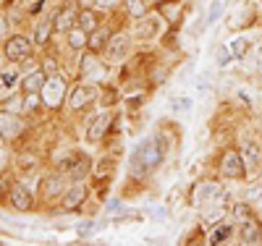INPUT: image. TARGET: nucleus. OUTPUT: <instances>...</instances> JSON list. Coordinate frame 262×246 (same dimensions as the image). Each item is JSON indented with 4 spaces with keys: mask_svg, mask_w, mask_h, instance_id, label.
<instances>
[{
    "mask_svg": "<svg viewBox=\"0 0 262 246\" xmlns=\"http://www.w3.org/2000/svg\"><path fill=\"white\" fill-rule=\"evenodd\" d=\"M160 160H163V152L158 149V144L152 139H144V142L137 144L134 154H131V168H134L137 173H147V170L155 168Z\"/></svg>",
    "mask_w": 262,
    "mask_h": 246,
    "instance_id": "f257e3e1",
    "label": "nucleus"
},
{
    "mask_svg": "<svg viewBox=\"0 0 262 246\" xmlns=\"http://www.w3.org/2000/svg\"><path fill=\"white\" fill-rule=\"evenodd\" d=\"M29 55H32V42H29L27 37L16 34V37H11V39L6 42V58H8L11 63H21V60H27Z\"/></svg>",
    "mask_w": 262,
    "mask_h": 246,
    "instance_id": "f03ea898",
    "label": "nucleus"
},
{
    "mask_svg": "<svg viewBox=\"0 0 262 246\" xmlns=\"http://www.w3.org/2000/svg\"><path fill=\"white\" fill-rule=\"evenodd\" d=\"M244 160L238 152H226L221 160V175L223 178H244Z\"/></svg>",
    "mask_w": 262,
    "mask_h": 246,
    "instance_id": "7ed1b4c3",
    "label": "nucleus"
},
{
    "mask_svg": "<svg viewBox=\"0 0 262 246\" xmlns=\"http://www.w3.org/2000/svg\"><path fill=\"white\" fill-rule=\"evenodd\" d=\"M95 97H97V89H95V86H90V84H79V86L74 89V92H71L69 105H71L74 110H81L84 105H90Z\"/></svg>",
    "mask_w": 262,
    "mask_h": 246,
    "instance_id": "20e7f679",
    "label": "nucleus"
},
{
    "mask_svg": "<svg viewBox=\"0 0 262 246\" xmlns=\"http://www.w3.org/2000/svg\"><path fill=\"white\" fill-rule=\"evenodd\" d=\"M86 196H90L86 186H81V184L71 186L69 191H66V196H63V210H76V207H81V205L86 202Z\"/></svg>",
    "mask_w": 262,
    "mask_h": 246,
    "instance_id": "39448f33",
    "label": "nucleus"
},
{
    "mask_svg": "<svg viewBox=\"0 0 262 246\" xmlns=\"http://www.w3.org/2000/svg\"><path fill=\"white\" fill-rule=\"evenodd\" d=\"M86 173H90V158H86V154H76V158L66 165V175H69L71 181H81Z\"/></svg>",
    "mask_w": 262,
    "mask_h": 246,
    "instance_id": "423d86ee",
    "label": "nucleus"
},
{
    "mask_svg": "<svg viewBox=\"0 0 262 246\" xmlns=\"http://www.w3.org/2000/svg\"><path fill=\"white\" fill-rule=\"evenodd\" d=\"M128 53V37L126 34H116L107 39V58L111 60H123Z\"/></svg>",
    "mask_w": 262,
    "mask_h": 246,
    "instance_id": "0eeeda50",
    "label": "nucleus"
},
{
    "mask_svg": "<svg viewBox=\"0 0 262 246\" xmlns=\"http://www.w3.org/2000/svg\"><path fill=\"white\" fill-rule=\"evenodd\" d=\"M11 205L16 207V210H29L32 207V194H29V189L27 186H13L11 189Z\"/></svg>",
    "mask_w": 262,
    "mask_h": 246,
    "instance_id": "6e6552de",
    "label": "nucleus"
},
{
    "mask_svg": "<svg viewBox=\"0 0 262 246\" xmlns=\"http://www.w3.org/2000/svg\"><path fill=\"white\" fill-rule=\"evenodd\" d=\"M107 126H111V113H100L97 118H95V123L90 126V142H97V139H102V133L107 131Z\"/></svg>",
    "mask_w": 262,
    "mask_h": 246,
    "instance_id": "1a4fd4ad",
    "label": "nucleus"
},
{
    "mask_svg": "<svg viewBox=\"0 0 262 246\" xmlns=\"http://www.w3.org/2000/svg\"><path fill=\"white\" fill-rule=\"evenodd\" d=\"M42 194H45L48 199H55L63 194V178L60 175H48L45 181H42Z\"/></svg>",
    "mask_w": 262,
    "mask_h": 246,
    "instance_id": "9d476101",
    "label": "nucleus"
},
{
    "mask_svg": "<svg viewBox=\"0 0 262 246\" xmlns=\"http://www.w3.org/2000/svg\"><path fill=\"white\" fill-rule=\"evenodd\" d=\"M262 241V231L254 220L242 222V243H259Z\"/></svg>",
    "mask_w": 262,
    "mask_h": 246,
    "instance_id": "9b49d317",
    "label": "nucleus"
},
{
    "mask_svg": "<svg viewBox=\"0 0 262 246\" xmlns=\"http://www.w3.org/2000/svg\"><path fill=\"white\" fill-rule=\"evenodd\" d=\"M18 118L13 116V113H6V110H3V113H0V133H3V137H16V133H18Z\"/></svg>",
    "mask_w": 262,
    "mask_h": 246,
    "instance_id": "f8f14e48",
    "label": "nucleus"
},
{
    "mask_svg": "<svg viewBox=\"0 0 262 246\" xmlns=\"http://www.w3.org/2000/svg\"><path fill=\"white\" fill-rule=\"evenodd\" d=\"M42 86H45V74L42 71H37V74H32V76H27L24 81H21V89H24L27 95H37Z\"/></svg>",
    "mask_w": 262,
    "mask_h": 246,
    "instance_id": "ddd939ff",
    "label": "nucleus"
},
{
    "mask_svg": "<svg viewBox=\"0 0 262 246\" xmlns=\"http://www.w3.org/2000/svg\"><path fill=\"white\" fill-rule=\"evenodd\" d=\"M74 24H76V16H74L69 8H63V11L55 16V29H58V32H71Z\"/></svg>",
    "mask_w": 262,
    "mask_h": 246,
    "instance_id": "4468645a",
    "label": "nucleus"
},
{
    "mask_svg": "<svg viewBox=\"0 0 262 246\" xmlns=\"http://www.w3.org/2000/svg\"><path fill=\"white\" fill-rule=\"evenodd\" d=\"M76 21H79V27H81L84 32H95V29H97V18H95V13H92L90 8H84Z\"/></svg>",
    "mask_w": 262,
    "mask_h": 246,
    "instance_id": "2eb2a0df",
    "label": "nucleus"
},
{
    "mask_svg": "<svg viewBox=\"0 0 262 246\" xmlns=\"http://www.w3.org/2000/svg\"><path fill=\"white\" fill-rule=\"evenodd\" d=\"M105 42H107V29H100V27L95 29V34H92L90 39H86L90 50H95V53H97V50H102V44H105Z\"/></svg>",
    "mask_w": 262,
    "mask_h": 246,
    "instance_id": "dca6fc26",
    "label": "nucleus"
},
{
    "mask_svg": "<svg viewBox=\"0 0 262 246\" xmlns=\"http://www.w3.org/2000/svg\"><path fill=\"white\" fill-rule=\"evenodd\" d=\"M86 39H90V37H86L84 29H71V32H69V44H71L74 50H81L84 44H86Z\"/></svg>",
    "mask_w": 262,
    "mask_h": 246,
    "instance_id": "f3484780",
    "label": "nucleus"
},
{
    "mask_svg": "<svg viewBox=\"0 0 262 246\" xmlns=\"http://www.w3.org/2000/svg\"><path fill=\"white\" fill-rule=\"evenodd\" d=\"M231 236H233V228H231V226H221L217 231L210 233V243H226Z\"/></svg>",
    "mask_w": 262,
    "mask_h": 246,
    "instance_id": "a211bd4d",
    "label": "nucleus"
},
{
    "mask_svg": "<svg viewBox=\"0 0 262 246\" xmlns=\"http://www.w3.org/2000/svg\"><path fill=\"white\" fill-rule=\"evenodd\" d=\"M126 8H128V13L134 16V18H142V16L147 13L144 0H126Z\"/></svg>",
    "mask_w": 262,
    "mask_h": 246,
    "instance_id": "6ab92c4d",
    "label": "nucleus"
},
{
    "mask_svg": "<svg viewBox=\"0 0 262 246\" xmlns=\"http://www.w3.org/2000/svg\"><path fill=\"white\" fill-rule=\"evenodd\" d=\"M244 158H247V163L254 168V165L259 163V147L252 144V142H247V144H244Z\"/></svg>",
    "mask_w": 262,
    "mask_h": 246,
    "instance_id": "aec40b11",
    "label": "nucleus"
},
{
    "mask_svg": "<svg viewBox=\"0 0 262 246\" xmlns=\"http://www.w3.org/2000/svg\"><path fill=\"white\" fill-rule=\"evenodd\" d=\"M158 34V18H149L139 24V37H155Z\"/></svg>",
    "mask_w": 262,
    "mask_h": 246,
    "instance_id": "412c9836",
    "label": "nucleus"
},
{
    "mask_svg": "<svg viewBox=\"0 0 262 246\" xmlns=\"http://www.w3.org/2000/svg\"><path fill=\"white\" fill-rule=\"evenodd\" d=\"M48 37H50V24H48V21H42V24H37V27H34V42L45 44V42H48Z\"/></svg>",
    "mask_w": 262,
    "mask_h": 246,
    "instance_id": "4be33fe9",
    "label": "nucleus"
},
{
    "mask_svg": "<svg viewBox=\"0 0 262 246\" xmlns=\"http://www.w3.org/2000/svg\"><path fill=\"white\" fill-rule=\"evenodd\" d=\"M231 215L238 220V222H247V220H252L254 215H252V210L247 207V205H236L233 210H231Z\"/></svg>",
    "mask_w": 262,
    "mask_h": 246,
    "instance_id": "5701e85b",
    "label": "nucleus"
},
{
    "mask_svg": "<svg viewBox=\"0 0 262 246\" xmlns=\"http://www.w3.org/2000/svg\"><path fill=\"white\" fill-rule=\"evenodd\" d=\"M247 48H249V42H247V39H236V42L231 44V50H233V58H242V55L247 53Z\"/></svg>",
    "mask_w": 262,
    "mask_h": 246,
    "instance_id": "b1692460",
    "label": "nucleus"
},
{
    "mask_svg": "<svg viewBox=\"0 0 262 246\" xmlns=\"http://www.w3.org/2000/svg\"><path fill=\"white\" fill-rule=\"evenodd\" d=\"M81 69H86V71H84L86 76H92V74H97V63H95V58H92V55H86V58L81 60Z\"/></svg>",
    "mask_w": 262,
    "mask_h": 246,
    "instance_id": "393cba45",
    "label": "nucleus"
},
{
    "mask_svg": "<svg viewBox=\"0 0 262 246\" xmlns=\"http://www.w3.org/2000/svg\"><path fill=\"white\" fill-rule=\"evenodd\" d=\"M155 144H158V149H160L163 154H168V147H170V144H168V139L163 137V133H158V137H155Z\"/></svg>",
    "mask_w": 262,
    "mask_h": 246,
    "instance_id": "a878e982",
    "label": "nucleus"
},
{
    "mask_svg": "<svg viewBox=\"0 0 262 246\" xmlns=\"http://www.w3.org/2000/svg\"><path fill=\"white\" fill-rule=\"evenodd\" d=\"M221 11H223V6H221V3H212V11H210V16H207L210 24H212V21H215L217 16H221Z\"/></svg>",
    "mask_w": 262,
    "mask_h": 246,
    "instance_id": "bb28decb",
    "label": "nucleus"
},
{
    "mask_svg": "<svg viewBox=\"0 0 262 246\" xmlns=\"http://www.w3.org/2000/svg\"><path fill=\"white\" fill-rule=\"evenodd\" d=\"M113 170H116V163H107V165L100 163V173H113Z\"/></svg>",
    "mask_w": 262,
    "mask_h": 246,
    "instance_id": "cd10ccee",
    "label": "nucleus"
},
{
    "mask_svg": "<svg viewBox=\"0 0 262 246\" xmlns=\"http://www.w3.org/2000/svg\"><path fill=\"white\" fill-rule=\"evenodd\" d=\"M42 3H45V0H32V6H29V13H37V11L42 8Z\"/></svg>",
    "mask_w": 262,
    "mask_h": 246,
    "instance_id": "c85d7f7f",
    "label": "nucleus"
},
{
    "mask_svg": "<svg viewBox=\"0 0 262 246\" xmlns=\"http://www.w3.org/2000/svg\"><path fill=\"white\" fill-rule=\"evenodd\" d=\"M116 3H118V0H97V6H100V8H113Z\"/></svg>",
    "mask_w": 262,
    "mask_h": 246,
    "instance_id": "c756f323",
    "label": "nucleus"
},
{
    "mask_svg": "<svg viewBox=\"0 0 262 246\" xmlns=\"http://www.w3.org/2000/svg\"><path fill=\"white\" fill-rule=\"evenodd\" d=\"M45 74H48V76L55 74V63H53V60H45Z\"/></svg>",
    "mask_w": 262,
    "mask_h": 246,
    "instance_id": "7c9ffc66",
    "label": "nucleus"
},
{
    "mask_svg": "<svg viewBox=\"0 0 262 246\" xmlns=\"http://www.w3.org/2000/svg\"><path fill=\"white\" fill-rule=\"evenodd\" d=\"M90 233H92V222H86V226L79 228V236H90Z\"/></svg>",
    "mask_w": 262,
    "mask_h": 246,
    "instance_id": "2f4dec72",
    "label": "nucleus"
},
{
    "mask_svg": "<svg viewBox=\"0 0 262 246\" xmlns=\"http://www.w3.org/2000/svg\"><path fill=\"white\" fill-rule=\"evenodd\" d=\"M95 3H97V0H79V6H81V8H92Z\"/></svg>",
    "mask_w": 262,
    "mask_h": 246,
    "instance_id": "473e14b6",
    "label": "nucleus"
},
{
    "mask_svg": "<svg viewBox=\"0 0 262 246\" xmlns=\"http://www.w3.org/2000/svg\"><path fill=\"white\" fill-rule=\"evenodd\" d=\"M6 29H8V24H6V18H0V37L6 34Z\"/></svg>",
    "mask_w": 262,
    "mask_h": 246,
    "instance_id": "72a5a7b5",
    "label": "nucleus"
}]
</instances>
